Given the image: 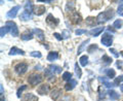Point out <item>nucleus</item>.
Returning a JSON list of instances; mask_svg holds the SVG:
<instances>
[{
	"instance_id": "6",
	"label": "nucleus",
	"mask_w": 123,
	"mask_h": 101,
	"mask_svg": "<svg viewBox=\"0 0 123 101\" xmlns=\"http://www.w3.org/2000/svg\"><path fill=\"white\" fill-rule=\"evenodd\" d=\"M101 41H102V43L104 45L110 46L111 44H112V42H113V36L109 35V34H105V35H103Z\"/></svg>"
},
{
	"instance_id": "25",
	"label": "nucleus",
	"mask_w": 123,
	"mask_h": 101,
	"mask_svg": "<svg viewBox=\"0 0 123 101\" xmlns=\"http://www.w3.org/2000/svg\"><path fill=\"white\" fill-rule=\"evenodd\" d=\"M106 74H107V76L109 77V79H114L115 76H116V72H115V70L114 69H107L106 70Z\"/></svg>"
},
{
	"instance_id": "2",
	"label": "nucleus",
	"mask_w": 123,
	"mask_h": 101,
	"mask_svg": "<svg viewBox=\"0 0 123 101\" xmlns=\"http://www.w3.org/2000/svg\"><path fill=\"white\" fill-rule=\"evenodd\" d=\"M28 81H29L30 85H32V86H36V85L40 84L42 81V76L40 74H32L31 76H29Z\"/></svg>"
},
{
	"instance_id": "12",
	"label": "nucleus",
	"mask_w": 123,
	"mask_h": 101,
	"mask_svg": "<svg viewBox=\"0 0 123 101\" xmlns=\"http://www.w3.org/2000/svg\"><path fill=\"white\" fill-rule=\"evenodd\" d=\"M25 11L28 14H32V11H34V6H33V3L32 1H27L26 4H25Z\"/></svg>"
},
{
	"instance_id": "45",
	"label": "nucleus",
	"mask_w": 123,
	"mask_h": 101,
	"mask_svg": "<svg viewBox=\"0 0 123 101\" xmlns=\"http://www.w3.org/2000/svg\"><path fill=\"white\" fill-rule=\"evenodd\" d=\"M121 56L123 57V50H122V52H121Z\"/></svg>"
},
{
	"instance_id": "10",
	"label": "nucleus",
	"mask_w": 123,
	"mask_h": 101,
	"mask_svg": "<svg viewBox=\"0 0 123 101\" xmlns=\"http://www.w3.org/2000/svg\"><path fill=\"white\" fill-rule=\"evenodd\" d=\"M76 85H77V81L75 79H71L65 85V89H66V91H71L76 87Z\"/></svg>"
},
{
	"instance_id": "4",
	"label": "nucleus",
	"mask_w": 123,
	"mask_h": 101,
	"mask_svg": "<svg viewBox=\"0 0 123 101\" xmlns=\"http://www.w3.org/2000/svg\"><path fill=\"white\" fill-rule=\"evenodd\" d=\"M15 71H17V73H18V74H24V73L27 71V69H28V64L27 63H18L17 66L14 67Z\"/></svg>"
},
{
	"instance_id": "41",
	"label": "nucleus",
	"mask_w": 123,
	"mask_h": 101,
	"mask_svg": "<svg viewBox=\"0 0 123 101\" xmlns=\"http://www.w3.org/2000/svg\"><path fill=\"white\" fill-rule=\"evenodd\" d=\"M53 36H55V38L57 40H62V39H63V37H62L59 33H53Z\"/></svg>"
},
{
	"instance_id": "13",
	"label": "nucleus",
	"mask_w": 123,
	"mask_h": 101,
	"mask_svg": "<svg viewBox=\"0 0 123 101\" xmlns=\"http://www.w3.org/2000/svg\"><path fill=\"white\" fill-rule=\"evenodd\" d=\"M105 30V28H104V27H98V28H94V29H91L90 30V34L92 36H98L99 34H101L103 31Z\"/></svg>"
},
{
	"instance_id": "21",
	"label": "nucleus",
	"mask_w": 123,
	"mask_h": 101,
	"mask_svg": "<svg viewBox=\"0 0 123 101\" xmlns=\"http://www.w3.org/2000/svg\"><path fill=\"white\" fill-rule=\"evenodd\" d=\"M61 94H62V91L60 90V89H55V90L51 92V98L53 100H56L57 97H59Z\"/></svg>"
},
{
	"instance_id": "38",
	"label": "nucleus",
	"mask_w": 123,
	"mask_h": 101,
	"mask_svg": "<svg viewBox=\"0 0 123 101\" xmlns=\"http://www.w3.org/2000/svg\"><path fill=\"white\" fill-rule=\"evenodd\" d=\"M75 33L77 34V35H81V34L86 33V30H84V29H77L75 31Z\"/></svg>"
},
{
	"instance_id": "26",
	"label": "nucleus",
	"mask_w": 123,
	"mask_h": 101,
	"mask_svg": "<svg viewBox=\"0 0 123 101\" xmlns=\"http://www.w3.org/2000/svg\"><path fill=\"white\" fill-rule=\"evenodd\" d=\"M75 73H76V75L78 79H80L82 75V71H81V68H80V66L78 65V63H76L75 64Z\"/></svg>"
},
{
	"instance_id": "32",
	"label": "nucleus",
	"mask_w": 123,
	"mask_h": 101,
	"mask_svg": "<svg viewBox=\"0 0 123 101\" xmlns=\"http://www.w3.org/2000/svg\"><path fill=\"white\" fill-rule=\"evenodd\" d=\"M26 89H27V86H25V85H23V86L20 88V89H18V93H17V96L18 97V98H21V95H22V93H23V91H24V90H26Z\"/></svg>"
},
{
	"instance_id": "44",
	"label": "nucleus",
	"mask_w": 123,
	"mask_h": 101,
	"mask_svg": "<svg viewBox=\"0 0 123 101\" xmlns=\"http://www.w3.org/2000/svg\"><path fill=\"white\" fill-rule=\"evenodd\" d=\"M0 97H1V101H5L4 98H3V95H0Z\"/></svg>"
},
{
	"instance_id": "33",
	"label": "nucleus",
	"mask_w": 123,
	"mask_h": 101,
	"mask_svg": "<svg viewBox=\"0 0 123 101\" xmlns=\"http://www.w3.org/2000/svg\"><path fill=\"white\" fill-rule=\"evenodd\" d=\"M94 20H97V19H94V18H92V17L87 18L86 19V24L87 25H94V23H95Z\"/></svg>"
},
{
	"instance_id": "19",
	"label": "nucleus",
	"mask_w": 123,
	"mask_h": 101,
	"mask_svg": "<svg viewBox=\"0 0 123 101\" xmlns=\"http://www.w3.org/2000/svg\"><path fill=\"white\" fill-rule=\"evenodd\" d=\"M34 33H36V35H37V37H38V39L39 40H44V32L42 30L35 28L34 29Z\"/></svg>"
},
{
	"instance_id": "14",
	"label": "nucleus",
	"mask_w": 123,
	"mask_h": 101,
	"mask_svg": "<svg viewBox=\"0 0 123 101\" xmlns=\"http://www.w3.org/2000/svg\"><path fill=\"white\" fill-rule=\"evenodd\" d=\"M45 11V7L43 5H37L34 7V13H35L37 15H41L43 14Z\"/></svg>"
},
{
	"instance_id": "27",
	"label": "nucleus",
	"mask_w": 123,
	"mask_h": 101,
	"mask_svg": "<svg viewBox=\"0 0 123 101\" xmlns=\"http://www.w3.org/2000/svg\"><path fill=\"white\" fill-rule=\"evenodd\" d=\"M89 42V39H86V40H84L81 44H80V46H79V49H78V55L79 54H81L82 52H83V50L85 49V46H86V44Z\"/></svg>"
},
{
	"instance_id": "20",
	"label": "nucleus",
	"mask_w": 123,
	"mask_h": 101,
	"mask_svg": "<svg viewBox=\"0 0 123 101\" xmlns=\"http://www.w3.org/2000/svg\"><path fill=\"white\" fill-rule=\"evenodd\" d=\"M57 58H59V53L57 52H50L47 56V60L48 61H55L57 59Z\"/></svg>"
},
{
	"instance_id": "18",
	"label": "nucleus",
	"mask_w": 123,
	"mask_h": 101,
	"mask_svg": "<svg viewBox=\"0 0 123 101\" xmlns=\"http://www.w3.org/2000/svg\"><path fill=\"white\" fill-rule=\"evenodd\" d=\"M108 94H109V97L112 100H117V99L120 98V95H119L117 92H115L114 90H110L109 92H108Z\"/></svg>"
},
{
	"instance_id": "24",
	"label": "nucleus",
	"mask_w": 123,
	"mask_h": 101,
	"mask_svg": "<svg viewBox=\"0 0 123 101\" xmlns=\"http://www.w3.org/2000/svg\"><path fill=\"white\" fill-rule=\"evenodd\" d=\"M10 31V28L8 26H4V27H1V29H0V36L1 37H4V35L7 33V32H9Z\"/></svg>"
},
{
	"instance_id": "36",
	"label": "nucleus",
	"mask_w": 123,
	"mask_h": 101,
	"mask_svg": "<svg viewBox=\"0 0 123 101\" xmlns=\"http://www.w3.org/2000/svg\"><path fill=\"white\" fill-rule=\"evenodd\" d=\"M75 6V2L74 1H71V2H67V7H66V10L68 11L69 10V7H71V8H73V7Z\"/></svg>"
},
{
	"instance_id": "11",
	"label": "nucleus",
	"mask_w": 123,
	"mask_h": 101,
	"mask_svg": "<svg viewBox=\"0 0 123 101\" xmlns=\"http://www.w3.org/2000/svg\"><path fill=\"white\" fill-rule=\"evenodd\" d=\"M70 18H71L72 22L75 23V24H78V23H80V22H81V20H82L81 17H80V14L78 13H73Z\"/></svg>"
},
{
	"instance_id": "43",
	"label": "nucleus",
	"mask_w": 123,
	"mask_h": 101,
	"mask_svg": "<svg viewBox=\"0 0 123 101\" xmlns=\"http://www.w3.org/2000/svg\"><path fill=\"white\" fill-rule=\"evenodd\" d=\"M120 90H121V92L123 93V84H122V85H120Z\"/></svg>"
},
{
	"instance_id": "15",
	"label": "nucleus",
	"mask_w": 123,
	"mask_h": 101,
	"mask_svg": "<svg viewBox=\"0 0 123 101\" xmlns=\"http://www.w3.org/2000/svg\"><path fill=\"white\" fill-rule=\"evenodd\" d=\"M98 79L101 80L104 85H105V87H106V88H113V87H115L114 83H110V81L108 80L106 77H98Z\"/></svg>"
},
{
	"instance_id": "16",
	"label": "nucleus",
	"mask_w": 123,
	"mask_h": 101,
	"mask_svg": "<svg viewBox=\"0 0 123 101\" xmlns=\"http://www.w3.org/2000/svg\"><path fill=\"white\" fill-rule=\"evenodd\" d=\"M33 33L32 32H29V31H27V32L25 33H23L22 35H21V38L23 40H31L33 38Z\"/></svg>"
},
{
	"instance_id": "17",
	"label": "nucleus",
	"mask_w": 123,
	"mask_h": 101,
	"mask_svg": "<svg viewBox=\"0 0 123 101\" xmlns=\"http://www.w3.org/2000/svg\"><path fill=\"white\" fill-rule=\"evenodd\" d=\"M20 19L23 21H30V20H32V14L26 13V11H23L20 15Z\"/></svg>"
},
{
	"instance_id": "34",
	"label": "nucleus",
	"mask_w": 123,
	"mask_h": 101,
	"mask_svg": "<svg viewBox=\"0 0 123 101\" xmlns=\"http://www.w3.org/2000/svg\"><path fill=\"white\" fill-rule=\"evenodd\" d=\"M62 37H63V39H67V38L70 37V32L67 30H64L63 33H62Z\"/></svg>"
},
{
	"instance_id": "42",
	"label": "nucleus",
	"mask_w": 123,
	"mask_h": 101,
	"mask_svg": "<svg viewBox=\"0 0 123 101\" xmlns=\"http://www.w3.org/2000/svg\"><path fill=\"white\" fill-rule=\"evenodd\" d=\"M38 2H43V3H50L52 2L51 0H47V1H45V0H38Z\"/></svg>"
},
{
	"instance_id": "39",
	"label": "nucleus",
	"mask_w": 123,
	"mask_h": 101,
	"mask_svg": "<svg viewBox=\"0 0 123 101\" xmlns=\"http://www.w3.org/2000/svg\"><path fill=\"white\" fill-rule=\"evenodd\" d=\"M110 53H112L113 55H114V57H116V58L119 57V54L117 53V50H115V49H110Z\"/></svg>"
},
{
	"instance_id": "1",
	"label": "nucleus",
	"mask_w": 123,
	"mask_h": 101,
	"mask_svg": "<svg viewBox=\"0 0 123 101\" xmlns=\"http://www.w3.org/2000/svg\"><path fill=\"white\" fill-rule=\"evenodd\" d=\"M113 17H114L113 9H108L106 11H103V13L98 14V15L97 17V20H98V24H104V23H106L109 20H111Z\"/></svg>"
},
{
	"instance_id": "29",
	"label": "nucleus",
	"mask_w": 123,
	"mask_h": 101,
	"mask_svg": "<svg viewBox=\"0 0 123 101\" xmlns=\"http://www.w3.org/2000/svg\"><path fill=\"white\" fill-rule=\"evenodd\" d=\"M102 60L104 61V63L105 64H111L112 63V58H110L109 56H107V55H104L103 58H102Z\"/></svg>"
},
{
	"instance_id": "7",
	"label": "nucleus",
	"mask_w": 123,
	"mask_h": 101,
	"mask_svg": "<svg viewBox=\"0 0 123 101\" xmlns=\"http://www.w3.org/2000/svg\"><path fill=\"white\" fill-rule=\"evenodd\" d=\"M46 22H47L48 25H50L51 27H55L59 25V20L55 18H53L52 14H48L47 18H46Z\"/></svg>"
},
{
	"instance_id": "30",
	"label": "nucleus",
	"mask_w": 123,
	"mask_h": 101,
	"mask_svg": "<svg viewBox=\"0 0 123 101\" xmlns=\"http://www.w3.org/2000/svg\"><path fill=\"white\" fill-rule=\"evenodd\" d=\"M122 81H123V75H119L118 77H116V79H114V85L115 86H119Z\"/></svg>"
},
{
	"instance_id": "3",
	"label": "nucleus",
	"mask_w": 123,
	"mask_h": 101,
	"mask_svg": "<svg viewBox=\"0 0 123 101\" xmlns=\"http://www.w3.org/2000/svg\"><path fill=\"white\" fill-rule=\"evenodd\" d=\"M6 26H8L10 28V33L12 36H18V29L17 25H15L14 22H11V21H7L6 22Z\"/></svg>"
},
{
	"instance_id": "23",
	"label": "nucleus",
	"mask_w": 123,
	"mask_h": 101,
	"mask_svg": "<svg viewBox=\"0 0 123 101\" xmlns=\"http://www.w3.org/2000/svg\"><path fill=\"white\" fill-rule=\"evenodd\" d=\"M79 62H80V65L81 66H86L88 64V57L86 55L81 56L80 59H79Z\"/></svg>"
},
{
	"instance_id": "9",
	"label": "nucleus",
	"mask_w": 123,
	"mask_h": 101,
	"mask_svg": "<svg viewBox=\"0 0 123 101\" xmlns=\"http://www.w3.org/2000/svg\"><path fill=\"white\" fill-rule=\"evenodd\" d=\"M9 55L10 56H13V55H25V52L21 49L17 48V46H12L9 50Z\"/></svg>"
},
{
	"instance_id": "31",
	"label": "nucleus",
	"mask_w": 123,
	"mask_h": 101,
	"mask_svg": "<svg viewBox=\"0 0 123 101\" xmlns=\"http://www.w3.org/2000/svg\"><path fill=\"white\" fill-rule=\"evenodd\" d=\"M114 28H116V29H120L121 27H122V20H116L114 22Z\"/></svg>"
},
{
	"instance_id": "22",
	"label": "nucleus",
	"mask_w": 123,
	"mask_h": 101,
	"mask_svg": "<svg viewBox=\"0 0 123 101\" xmlns=\"http://www.w3.org/2000/svg\"><path fill=\"white\" fill-rule=\"evenodd\" d=\"M49 70H50L52 73L55 72V73H61L62 72V68L59 67V66H56V65H50L49 66Z\"/></svg>"
},
{
	"instance_id": "28",
	"label": "nucleus",
	"mask_w": 123,
	"mask_h": 101,
	"mask_svg": "<svg viewBox=\"0 0 123 101\" xmlns=\"http://www.w3.org/2000/svg\"><path fill=\"white\" fill-rule=\"evenodd\" d=\"M63 79L64 80H69L70 81L72 79V73L69 72V71H66L63 73Z\"/></svg>"
},
{
	"instance_id": "37",
	"label": "nucleus",
	"mask_w": 123,
	"mask_h": 101,
	"mask_svg": "<svg viewBox=\"0 0 123 101\" xmlns=\"http://www.w3.org/2000/svg\"><path fill=\"white\" fill-rule=\"evenodd\" d=\"M97 49H98V45H97V44H92V45H90L89 48L87 49V52H88V53H92V50H97Z\"/></svg>"
},
{
	"instance_id": "40",
	"label": "nucleus",
	"mask_w": 123,
	"mask_h": 101,
	"mask_svg": "<svg viewBox=\"0 0 123 101\" xmlns=\"http://www.w3.org/2000/svg\"><path fill=\"white\" fill-rule=\"evenodd\" d=\"M118 14H120L121 17H123V4L119 5V7H118Z\"/></svg>"
},
{
	"instance_id": "5",
	"label": "nucleus",
	"mask_w": 123,
	"mask_h": 101,
	"mask_svg": "<svg viewBox=\"0 0 123 101\" xmlns=\"http://www.w3.org/2000/svg\"><path fill=\"white\" fill-rule=\"evenodd\" d=\"M21 9V6L20 5H17V6H14V7H12L8 13L6 14V17L8 18V19H14L15 17L18 15V11Z\"/></svg>"
},
{
	"instance_id": "8",
	"label": "nucleus",
	"mask_w": 123,
	"mask_h": 101,
	"mask_svg": "<svg viewBox=\"0 0 123 101\" xmlns=\"http://www.w3.org/2000/svg\"><path fill=\"white\" fill-rule=\"evenodd\" d=\"M49 92V86L48 85H41V86L37 89V93L40 95H45Z\"/></svg>"
},
{
	"instance_id": "35",
	"label": "nucleus",
	"mask_w": 123,
	"mask_h": 101,
	"mask_svg": "<svg viewBox=\"0 0 123 101\" xmlns=\"http://www.w3.org/2000/svg\"><path fill=\"white\" fill-rule=\"evenodd\" d=\"M32 57H36V58H41L42 57V55H41V53L40 52H32L30 54Z\"/></svg>"
}]
</instances>
